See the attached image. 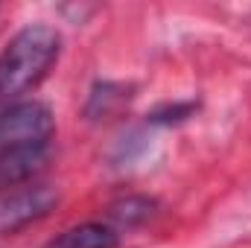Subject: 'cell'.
<instances>
[{
	"label": "cell",
	"mask_w": 251,
	"mask_h": 248,
	"mask_svg": "<svg viewBox=\"0 0 251 248\" xmlns=\"http://www.w3.org/2000/svg\"><path fill=\"white\" fill-rule=\"evenodd\" d=\"M62 35L47 24L24 26L0 53V99H15L35 88L56 64Z\"/></svg>",
	"instance_id": "cell-1"
},
{
	"label": "cell",
	"mask_w": 251,
	"mask_h": 248,
	"mask_svg": "<svg viewBox=\"0 0 251 248\" xmlns=\"http://www.w3.org/2000/svg\"><path fill=\"white\" fill-rule=\"evenodd\" d=\"M53 114L41 102H12L0 111V152L24 146H47L53 137Z\"/></svg>",
	"instance_id": "cell-2"
},
{
	"label": "cell",
	"mask_w": 251,
	"mask_h": 248,
	"mask_svg": "<svg viewBox=\"0 0 251 248\" xmlns=\"http://www.w3.org/2000/svg\"><path fill=\"white\" fill-rule=\"evenodd\" d=\"M56 201L59 193L47 184H24L0 193V234H12L44 219Z\"/></svg>",
	"instance_id": "cell-3"
},
{
	"label": "cell",
	"mask_w": 251,
	"mask_h": 248,
	"mask_svg": "<svg viewBox=\"0 0 251 248\" xmlns=\"http://www.w3.org/2000/svg\"><path fill=\"white\" fill-rule=\"evenodd\" d=\"M47 164V146H24L0 152V193L24 187Z\"/></svg>",
	"instance_id": "cell-4"
},
{
	"label": "cell",
	"mask_w": 251,
	"mask_h": 248,
	"mask_svg": "<svg viewBox=\"0 0 251 248\" xmlns=\"http://www.w3.org/2000/svg\"><path fill=\"white\" fill-rule=\"evenodd\" d=\"M44 248H120V237L114 228L102 222H85V225H73L62 231Z\"/></svg>",
	"instance_id": "cell-5"
}]
</instances>
